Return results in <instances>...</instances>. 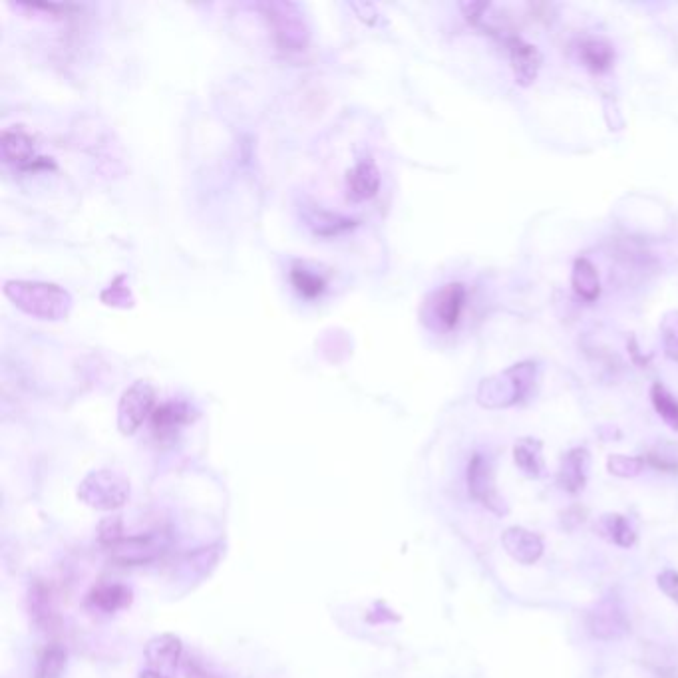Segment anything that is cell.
Segmentation results:
<instances>
[{
	"label": "cell",
	"mask_w": 678,
	"mask_h": 678,
	"mask_svg": "<svg viewBox=\"0 0 678 678\" xmlns=\"http://www.w3.org/2000/svg\"><path fill=\"white\" fill-rule=\"evenodd\" d=\"M4 295L18 311L40 321H64L72 311V295L56 283L6 281Z\"/></svg>",
	"instance_id": "6da1fadb"
},
{
	"label": "cell",
	"mask_w": 678,
	"mask_h": 678,
	"mask_svg": "<svg viewBox=\"0 0 678 678\" xmlns=\"http://www.w3.org/2000/svg\"><path fill=\"white\" fill-rule=\"evenodd\" d=\"M535 370L533 362H521L502 374L486 378L478 388V402L484 408H508L521 402L535 382Z\"/></svg>",
	"instance_id": "7a4b0ae2"
},
{
	"label": "cell",
	"mask_w": 678,
	"mask_h": 678,
	"mask_svg": "<svg viewBox=\"0 0 678 678\" xmlns=\"http://www.w3.org/2000/svg\"><path fill=\"white\" fill-rule=\"evenodd\" d=\"M130 496V480L116 470H94L78 486V500L96 511L124 508Z\"/></svg>",
	"instance_id": "3957f363"
},
{
	"label": "cell",
	"mask_w": 678,
	"mask_h": 678,
	"mask_svg": "<svg viewBox=\"0 0 678 678\" xmlns=\"http://www.w3.org/2000/svg\"><path fill=\"white\" fill-rule=\"evenodd\" d=\"M273 38L281 50L301 52L307 48L311 30L301 8L293 2H267L259 4Z\"/></svg>",
	"instance_id": "277c9868"
},
{
	"label": "cell",
	"mask_w": 678,
	"mask_h": 678,
	"mask_svg": "<svg viewBox=\"0 0 678 678\" xmlns=\"http://www.w3.org/2000/svg\"><path fill=\"white\" fill-rule=\"evenodd\" d=\"M156 408V388L148 380H136L120 398L118 430L124 436H134Z\"/></svg>",
	"instance_id": "5b68a950"
},
{
	"label": "cell",
	"mask_w": 678,
	"mask_h": 678,
	"mask_svg": "<svg viewBox=\"0 0 678 678\" xmlns=\"http://www.w3.org/2000/svg\"><path fill=\"white\" fill-rule=\"evenodd\" d=\"M587 629L599 641H619L631 631L623 601L615 595L603 597L587 613Z\"/></svg>",
	"instance_id": "8992f818"
},
{
	"label": "cell",
	"mask_w": 678,
	"mask_h": 678,
	"mask_svg": "<svg viewBox=\"0 0 678 678\" xmlns=\"http://www.w3.org/2000/svg\"><path fill=\"white\" fill-rule=\"evenodd\" d=\"M168 543L160 533H140V535H124L114 547L106 549L110 559L124 567L148 565L160 559L166 551Z\"/></svg>",
	"instance_id": "52a82bcc"
},
{
	"label": "cell",
	"mask_w": 678,
	"mask_h": 678,
	"mask_svg": "<svg viewBox=\"0 0 678 678\" xmlns=\"http://www.w3.org/2000/svg\"><path fill=\"white\" fill-rule=\"evenodd\" d=\"M0 156L2 160L20 171L54 170V162L50 158H42L36 154L34 140L18 128L4 130L0 136Z\"/></svg>",
	"instance_id": "ba28073f"
},
{
	"label": "cell",
	"mask_w": 678,
	"mask_h": 678,
	"mask_svg": "<svg viewBox=\"0 0 678 678\" xmlns=\"http://www.w3.org/2000/svg\"><path fill=\"white\" fill-rule=\"evenodd\" d=\"M468 490L470 496L486 509H490L496 515H506L508 506L504 498L498 494L496 482H494V470L490 460L484 454H474L468 464Z\"/></svg>",
	"instance_id": "9c48e42d"
},
{
	"label": "cell",
	"mask_w": 678,
	"mask_h": 678,
	"mask_svg": "<svg viewBox=\"0 0 678 678\" xmlns=\"http://www.w3.org/2000/svg\"><path fill=\"white\" fill-rule=\"evenodd\" d=\"M490 34L500 36V40L506 44L509 50V58H511V68L515 72V80L521 86H529L535 82L539 68H541V54L535 46L527 44L523 38H519L517 34L508 32V30H494Z\"/></svg>",
	"instance_id": "30bf717a"
},
{
	"label": "cell",
	"mask_w": 678,
	"mask_h": 678,
	"mask_svg": "<svg viewBox=\"0 0 678 678\" xmlns=\"http://www.w3.org/2000/svg\"><path fill=\"white\" fill-rule=\"evenodd\" d=\"M144 657H146V665H148L146 669H152V671L173 677V673L177 671L181 657H183V643L173 633L158 635V637L148 641V645L144 649Z\"/></svg>",
	"instance_id": "8fae6325"
},
{
	"label": "cell",
	"mask_w": 678,
	"mask_h": 678,
	"mask_svg": "<svg viewBox=\"0 0 678 678\" xmlns=\"http://www.w3.org/2000/svg\"><path fill=\"white\" fill-rule=\"evenodd\" d=\"M502 545L506 549L509 557L521 565H533L541 559L543 555V539L525 529V527H508L504 533H502Z\"/></svg>",
	"instance_id": "7c38bea8"
},
{
	"label": "cell",
	"mask_w": 678,
	"mask_h": 678,
	"mask_svg": "<svg viewBox=\"0 0 678 678\" xmlns=\"http://www.w3.org/2000/svg\"><path fill=\"white\" fill-rule=\"evenodd\" d=\"M589 452L585 448H573L569 450L559 466L557 472V484L567 494H579L585 490L587 474H589Z\"/></svg>",
	"instance_id": "4fadbf2b"
},
{
	"label": "cell",
	"mask_w": 678,
	"mask_h": 678,
	"mask_svg": "<svg viewBox=\"0 0 678 678\" xmlns=\"http://www.w3.org/2000/svg\"><path fill=\"white\" fill-rule=\"evenodd\" d=\"M466 305V287L462 283H450L434 295L432 313L444 329H454L460 323Z\"/></svg>",
	"instance_id": "5bb4252c"
},
{
	"label": "cell",
	"mask_w": 678,
	"mask_h": 678,
	"mask_svg": "<svg viewBox=\"0 0 678 678\" xmlns=\"http://www.w3.org/2000/svg\"><path fill=\"white\" fill-rule=\"evenodd\" d=\"M191 408L185 402H166L160 404L152 414V430L158 440H171L179 430L191 424Z\"/></svg>",
	"instance_id": "9a60e30c"
},
{
	"label": "cell",
	"mask_w": 678,
	"mask_h": 678,
	"mask_svg": "<svg viewBox=\"0 0 678 678\" xmlns=\"http://www.w3.org/2000/svg\"><path fill=\"white\" fill-rule=\"evenodd\" d=\"M28 613H30V621L38 631H52L58 623V615H56V607H54V597L50 593V587L36 579L30 585L28 591Z\"/></svg>",
	"instance_id": "2e32d148"
},
{
	"label": "cell",
	"mask_w": 678,
	"mask_h": 678,
	"mask_svg": "<svg viewBox=\"0 0 678 678\" xmlns=\"http://www.w3.org/2000/svg\"><path fill=\"white\" fill-rule=\"evenodd\" d=\"M380 170L372 160H360L346 173V191L354 201L372 199L380 189Z\"/></svg>",
	"instance_id": "e0dca14e"
},
{
	"label": "cell",
	"mask_w": 678,
	"mask_h": 678,
	"mask_svg": "<svg viewBox=\"0 0 678 678\" xmlns=\"http://www.w3.org/2000/svg\"><path fill=\"white\" fill-rule=\"evenodd\" d=\"M134 593L130 587L120 583H100L88 595V605L102 613L124 611L132 605Z\"/></svg>",
	"instance_id": "ac0fdd59"
},
{
	"label": "cell",
	"mask_w": 678,
	"mask_h": 678,
	"mask_svg": "<svg viewBox=\"0 0 678 678\" xmlns=\"http://www.w3.org/2000/svg\"><path fill=\"white\" fill-rule=\"evenodd\" d=\"M541 450L543 446L535 438H521L513 446L515 466L531 480H541L545 476V460Z\"/></svg>",
	"instance_id": "d6986e66"
},
{
	"label": "cell",
	"mask_w": 678,
	"mask_h": 678,
	"mask_svg": "<svg viewBox=\"0 0 678 678\" xmlns=\"http://www.w3.org/2000/svg\"><path fill=\"white\" fill-rule=\"evenodd\" d=\"M595 529L605 537L609 539L611 543L619 545V547H633L635 541H637V531L635 527L631 525V521L621 515V513H607L599 519V523L595 525Z\"/></svg>",
	"instance_id": "ffe728a7"
},
{
	"label": "cell",
	"mask_w": 678,
	"mask_h": 678,
	"mask_svg": "<svg viewBox=\"0 0 678 678\" xmlns=\"http://www.w3.org/2000/svg\"><path fill=\"white\" fill-rule=\"evenodd\" d=\"M571 283H573V289L575 293L587 301V303H593L599 299L601 295V281H599V273H597V267L581 257L575 261L573 265V275H571Z\"/></svg>",
	"instance_id": "44dd1931"
},
{
	"label": "cell",
	"mask_w": 678,
	"mask_h": 678,
	"mask_svg": "<svg viewBox=\"0 0 678 678\" xmlns=\"http://www.w3.org/2000/svg\"><path fill=\"white\" fill-rule=\"evenodd\" d=\"M579 56L587 68H591L593 72H603L613 64L615 50L609 42L601 38H589L581 44Z\"/></svg>",
	"instance_id": "7402d4cb"
},
{
	"label": "cell",
	"mask_w": 678,
	"mask_h": 678,
	"mask_svg": "<svg viewBox=\"0 0 678 678\" xmlns=\"http://www.w3.org/2000/svg\"><path fill=\"white\" fill-rule=\"evenodd\" d=\"M68 665V653L62 645H48L34 667V678H62Z\"/></svg>",
	"instance_id": "603a6c76"
},
{
	"label": "cell",
	"mask_w": 678,
	"mask_h": 678,
	"mask_svg": "<svg viewBox=\"0 0 678 678\" xmlns=\"http://www.w3.org/2000/svg\"><path fill=\"white\" fill-rule=\"evenodd\" d=\"M291 283L305 299H317L327 289V279L319 273L309 271L307 267H293L291 269Z\"/></svg>",
	"instance_id": "cb8c5ba5"
},
{
	"label": "cell",
	"mask_w": 678,
	"mask_h": 678,
	"mask_svg": "<svg viewBox=\"0 0 678 678\" xmlns=\"http://www.w3.org/2000/svg\"><path fill=\"white\" fill-rule=\"evenodd\" d=\"M651 400L653 406L657 410V414L673 428L678 430V400L663 386V384H655L651 390Z\"/></svg>",
	"instance_id": "d4e9b609"
},
{
	"label": "cell",
	"mask_w": 678,
	"mask_h": 678,
	"mask_svg": "<svg viewBox=\"0 0 678 678\" xmlns=\"http://www.w3.org/2000/svg\"><path fill=\"white\" fill-rule=\"evenodd\" d=\"M607 468L617 478H637L645 470V460L635 456H621L613 454L607 460Z\"/></svg>",
	"instance_id": "484cf974"
},
{
	"label": "cell",
	"mask_w": 678,
	"mask_h": 678,
	"mask_svg": "<svg viewBox=\"0 0 678 678\" xmlns=\"http://www.w3.org/2000/svg\"><path fill=\"white\" fill-rule=\"evenodd\" d=\"M124 535H126V531H124V521H122L120 515L106 517L98 525V541L104 549L114 547Z\"/></svg>",
	"instance_id": "4316f807"
},
{
	"label": "cell",
	"mask_w": 678,
	"mask_h": 678,
	"mask_svg": "<svg viewBox=\"0 0 678 678\" xmlns=\"http://www.w3.org/2000/svg\"><path fill=\"white\" fill-rule=\"evenodd\" d=\"M663 339L667 354L678 362V313L667 315V319L663 321Z\"/></svg>",
	"instance_id": "83f0119b"
},
{
	"label": "cell",
	"mask_w": 678,
	"mask_h": 678,
	"mask_svg": "<svg viewBox=\"0 0 678 678\" xmlns=\"http://www.w3.org/2000/svg\"><path fill=\"white\" fill-rule=\"evenodd\" d=\"M645 464L653 466L655 470L659 472H669V474H677L678 472V460L675 456H669L661 450H653L647 454V458H643Z\"/></svg>",
	"instance_id": "f1b7e54d"
},
{
	"label": "cell",
	"mask_w": 678,
	"mask_h": 678,
	"mask_svg": "<svg viewBox=\"0 0 678 678\" xmlns=\"http://www.w3.org/2000/svg\"><path fill=\"white\" fill-rule=\"evenodd\" d=\"M657 583H659V589L671 599L675 601L678 605V573L677 571H663L659 577H657Z\"/></svg>",
	"instance_id": "f546056e"
},
{
	"label": "cell",
	"mask_w": 678,
	"mask_h": 678,
	"mask_svg": "<svg viewBox=\"0 0 678 678\" xmlns=\"http://www.w3.org/2000/svg\"><path fill=\"white\" fill-rule=\"evenodd\" d=\"M104 295L108 297V295H112L110 299H106L104 303L106 305H114V307H130L132 305V295H130V291H128V287H124L122 291L116 287V283L114 285H110V289L108 291H104Z\"/></svg>",
	"instance_id": "4dcf8cb0"
},
{
	"label": "cell",
	"mask_w": 678,
	"mask_h": 678,
	"mask_svg": "<svg viewBox=\"0 0 678 678\" xmlns=\"http://www.w3.org/2000/svg\"><path fill=\"white\" fill-rule=\"evenodd\" d=\"M583 519H585V511H583V509H567V511L563 513V527L575 529L579 523H583Z\"/></svg>",
	"instance_id": "1f68e13d"
},
{
	"label": "cell",
	"mask_w": 678,
	"mask_h": 678,
	"mask_svg": "<svg viewBox=\"0 0 678 678\" xmlns=\"http://www.w3.org/2000/svg\"><path fill=\"white\" fill-rule=\"evenodd\" d=\"M138 678H173V677H168V675H164V673H158V671H152V669H144V671L140 673V677Z\"/></svg>",
	"instance_id": "d6a6232c"
}]
</instances>
